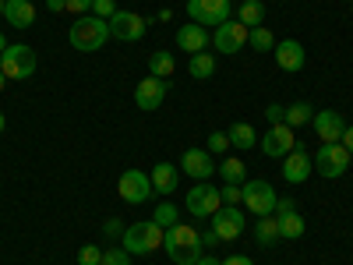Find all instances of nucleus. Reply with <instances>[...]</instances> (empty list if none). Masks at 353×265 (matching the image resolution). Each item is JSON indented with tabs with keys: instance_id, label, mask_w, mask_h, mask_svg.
<instances>
[{
	"instance_id": "obj_1",
	"label": "nucleus",
	"mask_w": 353,
	"mask_h": 265,
	"mask_svg": "<svg viewBox=\"0 0 353 265\" xmlns=\"http://www.w3.org/2000/svg\"><path fill=\"white\" fill-rule=\"evenodd\" d=\"M163 248H166L173 265H194L201 258V233L188 223H173L163 233Z\"/></svg>"
},
{
	"instance_id": "obj_2",
	"label": "nucleus",
	"mask_w": 353,
	"mask_h": 265,
	"mask_svg": "<svg viewBox=\"0 0 353 265\" xmlns=\"http://www.w3.org/2000/svg\"><path fill=\"white\" fill-rule=\"evenodd\" d=\"M71 46L81 50V53H92V50H103L106 39H110V25L106 18H96V14H81L74 25H71V32H68Z\"/></svg>"
},
{
	"instance_id": "obj_3",
	"label": "nucleus",
	"mask_w": 353,
	"mask_h": 265,
	"mask_svg": "<svg viewBox=\"0 0 353 265\" xmlns=\"http://www.w3.org/2000/svg\"><path fill=\"white\" fill-rule=\"evenodd\" d=\"M163 226L152 223V219H141V223H131L124 233H121V248L128 255H152L163 248Z\"/></svg>"
},
{
	"instance_id": "obj_4",
	"label": "nucleus",
	"mask_w": 353,
	"mask_h": 265,
	"mask_svg": "<svg viewBox=\"0 0 353 265\" xmlns=\"http://www.w3.org/2000/svg\"><path fill=\"white\" fill-rule=\"evenodd\" d=\"M36 50L25 46V43H14L8 46L4 53H0V71H4V78H14V81H25L36 75Z\"/></svg>"
},
{
	"instance_id": "obj_5",
	"label": "nucleus",
	"mask_w": 353,
	"mask_h": 265,
	"mask_svg": "<svg viewBox=\"0 0 353 265\" xmlns=\"http://www.w3.org/2000/svg\"><path fill=\"white\" fill-rule=\"evenodd\" d=\"M184 205H188V213H191V216L209 219V216H216V213L223 209V195H219V188H212L209 181H198V184L188 191Z\"/></svg>"
},
{
	"instance_id": "obj_6",
	"label": "nucleus",
	"mask_w": 353,
	"mask_h": 265,
	"mask_svg": "<svg viewBox=\"0 0 353 265\" xmlns=\"http://www.w3.org/2000/svg\"><path fill=\"white\" fill-rule=\"evenodd\" d=\"M241 202L248 205V213L251 216H272L276 213V202H279V195H276V188L269 184V181H248L244 188H241Z\"/></svg>"
},
{
	"instance_id": "obj_7",
	"label": "nucleus",
	"mask_w": 353,
	"mask_h": 265,
	"mask_svg": "<svg viewBox=\"0 0 353 265\" xmlns=\"http://www.w3.org/2000/svg\"><path fill=\"white\" fill-rule=\"evenodd\" d=\"M117 191H121V198L128 205H141V202H149V195H156L152 188V177L145 173V170H124L121 173V184H117Z\"/></svg>"
},
{
	"instance_id": "obj_8",
	"label": "nucleus",
	"mask_w": 353,
	"mask_h": 265,
	"mask_svg": "<svg viewBox=\"0 0 353 265\" xmlns=\"http://www.w3.org/2000/svg\"><path fill=\"white\" fill-rule=\"evenodd\" d=\"M248 36H251V28L248 25H241L237 18H226L223 25H216V32H212V46L219 50V53H237V50H244L248 46Z\"/></svg>"
},
{
	"instance_id": "obj_9",
	"label": "nucleus",
	"mask_w": 353,
	"mask_h": 265,
	"mask_svg": "<svg viewBox=\"0 0 353 265\" xmlns=\"http://www.w3.org/2000/svg\"><path fill=\"white\" fill-rule=\"evenodd\" d=\"M188 14H191V21H198L205 28L209 25L216 28L226 18H233V4L230 0H188Z\"/></svg>"
},
{
	"instance_id": "obj_10",
	"label": "nucleus",
	"mask_w": 353,
	"mask_h": 265,
	"mask_svg": "<svg viewBox=\"0 0 353 265\" xmlns=\"http://www.w3.org/2000/svg\"><path fill=\"white\" fill-rule=\"evenodd\" d=\"M106 25H110V39H121V43H138L145 36V28H149V21L134 11H113Z\"/></svg>"
},
{
	"instance_id": "obj_11",
	"label": "nucleus",
	"mask_w": 353,
	"mask_h": 265,
	"mask_svg": "<svg viewBox=\"0 0 353 265\" xmlns=\"http://www.w3.org/2000/svg\"><path fill=\"white\" fill-rule=\"evenodd\" d=\"M350 159H353V156L343 149V141H332V145H321L318 159H311V166H318V173L332 181V177H343V173H346Z\"/></svg>"
},
{
	"instance_id": "obj_12",
	"label": "nucleus",
	"mask_w": 353,
	"mask_h": 265,
	"mask_svg": "<svg viewBox=\"0 0 353 265\" xmlns=\"http://www.w3.org/2000/svg\"><path fill=\"white\" fill-rule=\"evenodd\" d=\"M166 92H170V78H156V75H149V78H141L138 88H134V106L145 110V113H152V110L163 106Z\"/></svg>"
},
{
	"instance_id": "obj_13",
	"label": "nucleus",
	"mask_w": 353,
	"mask_h": 265,
	"mask_svg": "<svg viewBox=\"0 0 353 265\" xmlns=\"http://www.w3.org/2000/svg\"><path fill=\"white\" fill-rule=\"evenodd\" d=\"M293 149H297V141H293V128H286V124H272L261 135V153L269 159H286Z\"/></svg>"
},
{
	"instance_id": "obj_14",
	"label": "nucleus",
	"mask_w": 353,
	"mask_h": 265,
	"mask_svg": "<svg viewBox=\"0 0 353 265\" xmlns=\"http://www.w3.org/2000/svg\"><path fill=\"white\" fill-rule=\"evenodd\" d=\"M209 219H212V230H216L219 241H237L244 233V226H248V219H244V213L237 209V205H223V209Z\"/></svg>"
},
{
	"instance_id": "obj_15",
	"label": "nucleus",
	"mask_w": 353,
	"mask_h": 265,
	"mask_svg": "<svg viewBox=\"0 0 353 265\" xmlns=\"http://www.w3.org/2000/svg\"><path fill=\"white\" fill-rule=\"evenodd\" d=\"M276 219H279V237H286V241L304 237V219L297 213V205H293V198H279L276 202Z\"/></svg>"
},
{
	"instance_id": "obj_16",
	"label": "nucleus",
	"mask_w": 353,
	"mask_h": 265,
	"mask_svg": "<svg viewBox=\"0 0 353 265\" xmlns=\"http://www.w3.org/2000/svg\"><path fill=\"white\" fill-rule=\"evenodd\" d=\"M216 166L219 163H212V153L209 149H188L181 156V170L188 177H194V181H209V177L216 173Z\"/></svg>"
},
{
	"instance_id": "obj_17",
	"label": "nucleus",
	"mask_w": 353,
	"mask_h": 265,
	"mask_svg": "<svg viewBox=\"0 0 353 265\" xmlns=\"http://www.w3.org/2000/svg\"><path fill=\"white\" fill-rule=\"evenodd\" d=\"M212 43V36H209V28L205 25H198V21H188V25H181L176 28V46H181L184 53H205V46Z\"/></svg>"
},
{
	"instance_id": "obj_18",
	"label": "nucleus",
	"mask_w": 353,
	"mask_h": 265,
	"mask_svg": "<svg viewBox=\"0 0 353 265\" xmlns=\"http://www.w3.org/2000/svg\"><path fill=\"white\" fill-rule=\"evenodd\" d=\"M311 124H314V131H318L321 145H332V141H339V138H343V131H346L343 117H339L336 110H318V113L311 117Z\"/></svg>"
},
{
	"instance_id": "obj_19",
	"label": "nucleus",
	"mask_w": 353,
	"mask_h": 265,
	"mask_svg": "<svg viewBox=\"0 0 353 265\" xmlns=\"http://www.w3.org/2000/svg\"><path fill=\"white\" fill-rule=\"evenodd\" d=\"M311 170H314V166H311V156L301 149V145H297V149L286 156V163H283V177H286L290 184H304L307 177H311Z\"/></svg>"
},
{
	"instance_id": "obj_20",
	"label": "nucleus",
	"mask_w": 353,
	"mask_h": 265,
	"mask_svg": "<svg viewBox=\"0 0 353 265\" xmlns=\"http://www.w3.org/2000/svg\"><path fill=\"white\" fill-rule=\"evenodd\" d=\"M276 64L283 68V71H301L304 68V46L297 43V39H283V43H276Z\"/></svg>"
},
{
	"instance_id": "obj_21",
	"label": "nucleus",
	"mask_w": 353,
	"mask_h": 265,
	"mask_svg": "<svg viewBox=\"0 0 353 265\" xmlns=\"http://www.w3.org/2000/svg\"><path fill=\"white\" fill-rule=\"evenodd\" d=\"M4 14H8V25H14V28H32L36 25V4H28V0H8Z\"/></svg>"
},
{
	"instance_id": "obj_22",
	"label": "nucleus",
	"mask_w": 353,
	"mask_h": 265,
	"mask_svg": "<svg viewBox=\"0 0 353 265\" xmlns=\"http://www.w3.org/2000/svg\"><path fill=\"white\" fill-rule=\"evenodd\" d=\"M149 177H152L156 195H170V191H176V166H173V163H156Z\"/></svg>"
},
{
	"instance_id": "obj_23",
	"label": "nucleus",
	"mask_w": 353,
	"mask_h": 265,
	"mask_svg": "<svg viewBox=\"0 0 353 265\" xmlns=\"http://www.w3.org/2000/svg\"><path fill=\"white\" fill-rule=\"evenodd\" d=\"M254 241L261 248H272L279 241V219L276 216H258L254 219Z\"/></svg>"
},
{
	"instance_id": "obj_24",
	"label": "nucleus",
	"mask_w": 353,
	"mask_h": 265,
	"mask_svg": "<svg viewBox=\"0 0 353 265\" xmlns=\"http://www.w3.org/2000/svg\"><path fill=\"white\" fill-rule=\"evenodd\" d=\"M311 117H314V106H311L307 99H297V103L286 106L283 124H286V128H304V124H311Z\"/></svg>"
},
{
	"instance_id": "obj_25",
	"label": "nucleus",
	"mask_w": 353,
	"mask_h": 265,
	"mask_svg": "<svg viewBox=\"0 0 353 265\" xmlns=\"http://www.w3.org/2000/svg\"><path fill=\"white\" fill-rule=\"evenodd\" d=\"M226 135H230V145H233V149H254V145H258V131H254L248 121H237Z\"/></svg>"
},
{
	"instance_id": "obj_26",
	"label": "nucleus",
	"mask_w": 353,
	"mask_h": 265,
	"mask_svg": "<svg viewBox=\"0 0 353 265\" xmlns=\"http://www.w3.org/2000/svg\"><path fill=\"white\" fill-rule=\"evenodd\" d=\"M237 21L248 25V28H258L265 21V0H241L237 8Z\"/></svg>"
},
{
	"instance_id": "obj_27",
	"label": "nucleus",
	"mask_w": 353,
	"mask_h": 265,
	"mask_svg": "<svg viewBox=\"0 0 353 265\" xmlns=\"http://www.w3.org/2000/svg\"><path fill=\"white\" fill-rule=\"evenodd\" d=\"M149 75H156V78H173V75H176V61H173L170 50L149 53Z\"/></svg>"
},
{
	"instance_id": "obj_28",
	"label": "nucleus",
	"mask_w": 353,
	"mask_h": 265,
	"mask_svg": "<svg viewBox=\"0 0 353 265\" xmlns=\"http://www.w3.org/2000/svg\"><path fill=\"white\" fill-rule=\"evenodd\" d=\"M188 71H191V78H212L216 75V57L212 53H194L191 57V64H188Z\"/></svg>"
},
{
	"instance_id": "obj_29",
	"label": "nucleus",
	"mask_w": 353,
	"mask_h": 265,
	"mask_svg": "<svg viewBox=\"0 0 353 265\" xmlns=\"http://www.w3.org/2000/svg\"><path fill=\"white\" fill-rule=\"evenodd\" d=\"M216 170L223 173V181H226V184H244V173H248L244 163H241V159H233V156H226Z\"/></svg>"
},
{
	"instance_id": "obj_30",
	"label": "nucleus",
	"mask_w": 353,
	"mask_h": 265,
	"mask_svg": "<svg viewBox=\"0 0 353 265\" xmlns=\"http://www.w3.org/2000/svg\"><path fill=\"white\" fill-rule=\"evenodd\" d=\"M248 43L258 50V53H272L276 50V36L269 32L265 25H258V28H251V36H248Z\"/></svg>"
},
{
	"instance_id": "obj_31",
	"label": "nucleus",
	"mask_w": 353,
	"mask_h": 265,
	"mask_svg": "<svg viewBox=\"0 0 353 265\" xmlns=\"http://www.w3.org/2000/svg\"><path fill=\"white\" fill-rule=\"evenodd\" d=\"M152 223H159L163 230H170L173 223H176V205H170V202H163L159 209L152 213Z\"/></svg>"
},
{
	"instance_id": "obj_32",
	"label": "nucleus",
	"mask_w": 353,
	"mask_h": 265,
	"mask_svg": "<svg viewBox=\"0 0 353 265\" xmlns=\"http://www.w3.org/2000/svg\"><path fill=\"white\" fill-rule=\"evenodd\" d=\"M103 265H131V255L124 248H106L103 251Z\"/></svg>"
},
{
	"instance_id": "obj_33",
	"label": "nucleus",
	"mask_w": 353,
	"mask_h": 265,
	"mask_svg": "<svg viewBox=\"0 0 353 265\" xmlns=\"http://www.w3.org/2000/svg\"><path fill=\"white\" fill-rule=\"evenodd\" d=\"M78 265H103V251L92 248V244H85V248L78 251Z\"/></svg>"
},
{
	"instance_id": "obj_34",
	"label": "nucleus",
	"mask_w": 353,
	"mask_h": 265,
	"mask_svg": "<svg viewBox=\"0 0 353 265\" xmlns=\"http://www.w3.org/2000/svg\"><path fill=\"white\" fill-rule=\"evenodd\" d=\"M226 149H230V135H226V131H212V135H209V153L219 156V153H226Z\"/></svg>"
},
{
	"instance_id": "obj_35",
	"label": "nucleus",
	"mask_w": 353,
	"mask_h": 265,
	"mask_svg": "<svg viewBox=\"0 0 353 265\" xmlns=\"http://www.w3.org/2000/svg\"><path fill=\"white\" fill-rule=\"evenodd\" d=\"M113 11H117V4H113V0H92V14L96 18H113Z\"/></svg>"
},
{
	"instance_id": "obj_36",
	"label": "nucleus",
	"mask_w": 353,
	"mask_h": 265,
	"mask_svg": "<svg viewBox=\"0 0 353 265\" xmlns=\"http://www.w3.org/2000/svg\"><path fill=\"white\" fill-rule=\"evenodd\" d=\"M219 195H223V205H237L244 195H241V184H226V188H219Z\"/></svg>"
},
{
	"instance_id": "obj_37",
	"label": "nucleus",
	"mask_w": 353,
	"mask_h": 265,
	"mask_svg": "<svg viewBox=\"0 0 353 265\" xmlns=\"http://www.w3.org/2000/svg\"><path fill=\"white\" fill-rule=\"evenodd\" d=\"M64 11H71V14H88V11H92V0H68V8Z\"/></svg>"
},
{
	"instance_id": "obj_38",
	"label": "nucleus",
	"mask_w": 353,
	"mask_h": 265,
	"mask_svg": "<svg viewBox=\"0 0 353 265\" xmlns=\"http://www.w3.org/2000/svg\"><path fill=\"white\" fill-rule=\"evenodd\" d=\"M283 113H286V106H279V103L265 106V117H269V124H283Z\"/></svg>"
},
{
	"instance_id": "obj_39",
	"label": "nucleus",
	"mask_w": 353,
	"mask_h": 265,
	"mask_svg": "<svg viewBox=\"0 0 353 265\" xmlns=\"http://www.w3.org/2000/svg\"><path fill=\"white\" fill-rule=\"evenodd\" d=\"M339 141H343V149H346V153L353 156V124H350V128L343 131V138H339Z\"/></svg>"
},
{
	"instance_id": "obj_40",
	"label": "nucleus",
	"mask_w": 353,
	"mask_h": 265,
	"mask_svg": "<svg viewBox=\"0 0 353 265\" xmlns=\"http://www.w3.org/2000/svg\"><path fill=\"white\" fill-rule=\"evenodd\" d=\"M223 265H254L248 255H233V258H223Z\"/></svg>"
},
{
	"instance_id": "obj_41",
	"label": "nucleus",
	"mask_w": 353,
	"mask_h": 265,
	"mask_svg": "<svg viewBox=\"0 0 353 265\" xmlns=\"http://www.w3.org/2000/svg\"><path fill=\"white\" fill-rule=\"evenodd\" d=\"M216 241H219V237H216V230H205V233H201V248H212Z\"/></svg>"
},
{
	"instance_id": "obj_42",
	"label": "nucleus",
	"mask_w": 353,
	"mask_h": 265,
	"mask_svg": "<svg viewBox=\"0 0 353 265\" xmlns=\"http://www.w3.org/2000/svg\"><path fill=\"white\" fill-rule=\"evenodd\" d=\"M46 8H50V11H64L68 0H46Z\"/></svg>"
},
{
	"instance_id": "obj_43",
	"label": "nucleus",
	"mask_w": 353,
	"mask_h": 265,
	"mask_svg": "<svg viewBox=\"0 0 353 265\" xmlns=\"http://www.w3.org/2000/svg\"><path fill=\"white\" fill-rule=\"evenodd\" d=\"M194 265H223V262H219V258H212V255H201Z\"/></svg>"
},
{
	"instance_id": "obj_44",
	"label": "nucleus",
	"mask_w": 353,
	"mask_h": 265,
	"mask_svg": "<svg viewBox=\"0 0 353 265\" xmlns=\"http://www.w3.org/2000/svg\"><path fill=\"white\" fill-rule=\"evenodd\" d=\"M8 50V39H4V32H0V53H4Z\"/></svg>"
},
{
	"instance_id": "obj_45",
	"label": "nucleus",
	"mask_w": 353,
	"mask_h": 265,
	"mask_svg": "<svg viewBox=\"0 0 353 265\" xmlns=\"http://www.w3.org/2000/svg\"><path fill=\"white\" fill-rule=\"evenodd\" d=\"M4 81H8V78H4V71H0V88H4Z\"/></svg>"
},
{
	"instance_id": "obj_46",
	"label": "nucleus",
	"mask_w": 353,
	"mask_h": 265,
	"mask_svg": "<svg viewBox=\"0 0 353 265\" xmlns=\"http://www.w3.org/2000/svg\"><path fill=\"white\" fill-rule=\"evenodd\" d=\"M4 4H8V0H0V14H4Z\"/></svg>"
},
{
	"instance_id": "obj_47",
	"label": "nucleus",
	"mask_w": 353,
	"mask_h": 265,
	"mask_svg": "<svg viewBox=\"0 0 353 265\" xmlns=\"http://www.w3.org/2000/svg\"><path fill=\"white\" fill-rule=\"evenodd\" d=\"M0 128H4V113H0Z\"/></svg>"
},
{
	"instance_id": "obj_48",
	"label": "nucleus",
	"mask_w": 353,
	"mask_h": 265,
	"mask_svg": "<svg viewBox=\"0 0 353 265\" xmlns=\"http://www.w3.org/2000/svg\"><path fill=\"white\" fill-rule=\"evenodd\" d=\"M28 4H32V0H28Z\"/></svg>"
}]
</instances>
